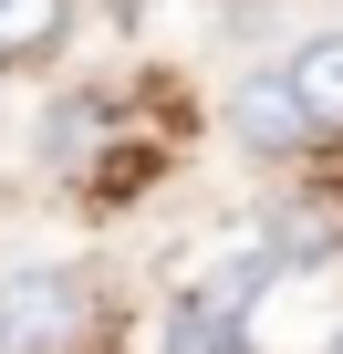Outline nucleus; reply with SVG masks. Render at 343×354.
I'll use <instances>...</instances> for the list:
<instances>
[{
	"label": "nucleus",
	"mask_w": 343,
	"mask_h": 354,
	"mask_svg": "<svg viewBox=\"0 0 343 354\" xmlns=\"http://www.w3.org/2000/svg\"><path fill=\"white\" fill-rule=\"evenodd\" d=\"M94 333V281L73 261H11L0 271V354H73Z\"/></svg>",
	"instance_id": "f257e3e1"
},
{
	"label": "nucleus",
	"mask_w": 343,
	"mask_h": 354,
	"mask_svg": "<svg viewBox=\"0 0 343 354\" xmlns=\"http://www.w3.org/2000/svg\"><path fill=\"white\" fill-rule=\"evenodd\" d=\"M250 292H260V261L229 281H198L166 313V354H250Z\"/></svg>",
	"instance_id": "f03ea898"
},
{
	"label": "nucleus",
	"mask_w": 343,
	"mask_h": 354,
	"mask_svg": "<svg viewBox=\"0 0 343 354\" xmlns=\"http://www.w3.org/2000/svg\"><path fill=\"white\" fill-rule=\"evenodd\" d=\"M229 125H239L250 146H271V156H291V146H312V115H302V94H291V73H250V84H239V104H229Z\"/></svg>",
	"instance_id": "7ed1b4c3"
},
{
	"label": "nucleus",
	"mask_w": 343,
	"mask_h": 354,
	"mask_svg": "<svg viewBox=\"0 0 343 354\" xmlns=\"http://www.w3.org/2000/svg\"><path fill=\"white\" fill-rule=\"evenodd\" d=\"M281 73H291V94H302V115H312V146L343 136V32H312Z\"/></svg>",
	"instance_id": "20e7f679"
},
{
	"label": "nucleus",
	"mask_w": 343,
	"mask_h": 354,
	"mask_svg": "<svg viewBox=\"0 0 343 354\" xmlns=\"http://www.w3.org/2000/svg\"><path fill=\"white\" fill-rule=\"evenodd\" d=\"M73 42V0H0V73H32Z\"/></svg>",
	"instance_id": "39448f33"
},
{
	"label": "nucleus",
	"mask_w": 343,
	"mask_h": 354,
	"mask_svg": "<svg viewBox=\"0 0 343 354\" xmlns=\"http://www.w3.org/2000/svg\"><path fill=\"white\" fill-rule=\"evenodd\" d=\"M322 354H343V323H333V333H322Z\"/></svg>",
	"instance_id": "423d86ee"
}]
</instances>
